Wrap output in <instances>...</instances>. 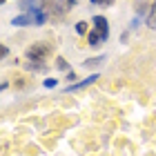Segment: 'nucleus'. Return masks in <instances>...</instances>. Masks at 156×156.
<instances>
[{
    "mask_svg": "<svg viewBox=\"0 0 156 156\" xmlns=\"http://www.w3.org/2000/svg\"><path fill=\"white\" fill-rule=\"evenodd\" d=\"M49 51H51V49H49L47 45H34V47L27 49V58L34 60V62H40V60H45L49 56Z\"/></svg>",
    "mask_w": 156,
    "mask_h": 156,
    "instance_id": "obj_1",
    "label": "nucleus"
},
{
    "mask_svg": "<svg viewBox=\"0 0 156 156\" xmlns=\"http://www.w3.org/2000/svg\"><path fill=\"white\" fill-rule=\"evenodd\" d=\"M107 38H109L107 34H103V31H98V29H94V31H89V34H87V42H89L91 47H98V45H103V42L107 40Z\"/></svg>",
    "mask_w": 156,
    "mask_h": 156,
    "instance_id": "obj_2",
    "label": "nucleus"
},
{
    "mask_svg": "<svg viewBox=\"0 0 156 156\" xmlns=\"http://www.w3.org/2000/svg\"><path fill=\"white\" fill-rule=\"evenodd\" d=\"M11 25H16V27H27V25H36V20H34V13H23V16H16V18H13Z\"/></svg>",
    "mask_w": 156,
    "mask_h": 156,
    "instance_id": "obj_3",
    "label": "nucleus"
},
{
    "mask_svg": "<svg viewBox=\"0 0 156 156\" xmlns=\"http://www.w3.org/2000/svg\"><path fill=\"white\" fill-rule=\"evenodd\" d=\"M91 23H94V29H98V31H103V34H107V36H109V23L103 16H94V18H91Z\"/></svg>",
    "mask_w": 156,
    "mask_h": 156,
    "instance_id": "obj_4",
    "label": "nucleus"
},
{
    "mask_svg": "<svg viewBox=\"0 0 156 156\" xmlns=\"http://www.w3.org/2000/svg\"><path fill=\"white\" fill-rule=\"evenodd\" d=\"M20 9L34 13V11H38L40 7H38V0H20Z\"/></svg>",
    "mask_w": 156,
    "mask_h": 156,
    "instance_id": "obj_5",
    "label": "nucleus"
},
{
    "mask_svg": "<svg viewBox=\"0 0 156 156\" xmlns=\"http://www.w3.org/2000/svg\"><path fill=\"white\" fill-rule=\"evenodd\" d=\"M96 78H98V76L94 74V76H89L87 80H83V83H76V85H72V87H67V91H76V89H83V87H87V85H91V83L96 80Z\"/></svg>",
    "mask_w": 156,
    "mask_h": 156,
    "instance_id": "obj_6",
    "label": "nucleus"
},
{
    "mask_svg": "<svg viewBox=\"0 0 156 156\" xmlns=\"http://www.w3.org/2000/svg\"><path fill=\"white\" fill-rule=\"evenodd\" d=\"M147 27H152V29H156V5L150 9V16H147Z\"/></svg>",
    "mask_w": 156,
    "mask_h": 156,
    "instance_id": "obj_7",
    "label": "nucleus"
},
{
    "mask_svg": "<svg viewBox=\"0 0 156 156\" xmlns=\"http://www.w3.org/2000/svg\"><path fill=\"white\" fill-rule=\"evenodd\" d=\"M103 60H105L103 56H98V58H89V60H85L83 65H85V67H96V65H101Z\"/></svg>",
    "mask_w": 156,
    "mask_h": 156,
    "instance_id": "obj_8",
    "label": "nucleus"
},
{
    "mask_svg": "<svg viewBox=\"0 0 156 156\" xmlns=\"http://www.w3.org/2000/svg\"><path fill=\"white\" fill-rule=\"evenodd\" d=\"M76 31H78V34H87V23H85V20L76 23Z\"/></svg>",
    "mask_w": 156,
    "mask_h": 156,
    "instance_id": "obj_9",
    "label": "nucleus"
},
{
    "mask_svg": "<svg viewBox=\"0 0 156 156\" xmlns=\"http://www.w3.org/2000/svg\"><path fill=\"white\" fill-rule=\"evenodd\" d=\"M89 2L101 5V7H109V5H114V0H89Z\"/></svg>",
    "mask_w": 156,
    "mask_h": 156,
    "instance_id": "obj_10",
    "label": "nucleus"
},
{
    "mask_svg": "<svg viewBox=\"0 0 156 156\" xmlns=\"http://www.w3.org/2000/svg\"><path fill=\"white\" fill-rule=\"evenodd\" d=\"M56 83H58L56 78H47V80H45V87H56Z\"/></svg>",
    "mask_w": 156,
    "mask_h": 156,
    "instance_id": "obj_11",
    "label": "nucleus"
},
{
    "mask_svg": "<svg viewBox=\"0 0 156 156\" xmlns=\"http://www.w3.org/2000/svg\"><path fill=\"white\" fill-rule=\"evenodd\" d=\"M58 67H60V69H67V62H65V58H58Z\"/></svg>",
    "mask_w": 156,
    "mask_h": 156,
    "instance_id": "obj_12",
    "label": "nucleus"
}]
</instances>
